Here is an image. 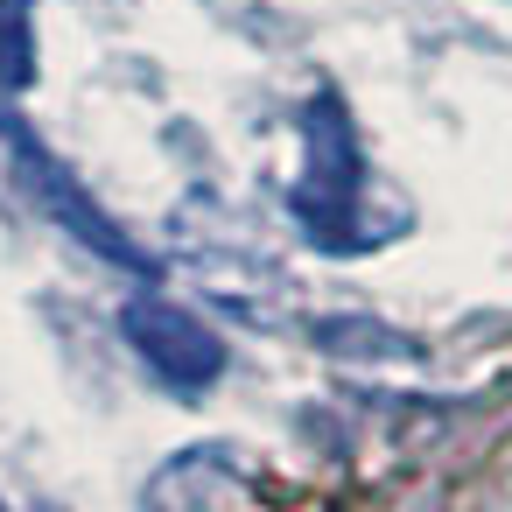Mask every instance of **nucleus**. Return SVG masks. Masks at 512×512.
I'll return each mask as SVG.
<instances>
[{"mask_svg":"<svg viewBox=\"0 0 512 512\" xmlns=\"http://www.w3.org/2000/svg\"><path fill=\"white\" fill-rule=\"evenodd\" d=\"M120 330L141 351V365L162 372V386H176V393H204L225 372V344L169 295H134L120 309Z\"/></svg>","mask_w":512,"mask_h":512,"instance_id":"nucleus-1","label":"nucleus"},{"mask_svg":"<svg viewBox=\"0 0 512 512\" xmlns=\"http://www.w3.org/2000/svg\"><path fill=\"white\" fill-rule=\"evenodd\" d=\"M295 211L323 246L337 232H351V218H358V141H351L337 99L309 106V169L295 183Z\"/></svg>","mask_w":512,"mask_h":512,"instance_id":"nucleus-2","label":"nucleus"},{"mask_svg":"<svg viewBox=\"0 0 512 512\" xmlns=\"http://www.w3.org/2000/svg\"><path fill=\"white\" fill-rule=\"evenodd\" d=\"M15 162H22V176H29V190L43 197V211H50L57 225H71V232H78V239H85L92 253H106L113 267H134V274H155V260H148V253H141L134 239H120V225H113L106 211H92V197H85V190H78V183L64 176V162H50V155H43V148H36L29 134H15Z\"/></svg>","mask_w":512,"mask_h":512,"instance_id":"nucleus-3","label":"nucleus"},{"mask_svg":"<svg viewBox=\"0 0 512 512\" xmlns=\"http://www.w3.org/2000/svg\"><path fill=\"white\" fill-rule=\"evenodd\" d=\"M0 85L8 92L36 85V15H29V0H0Z\"/></svg>","mask_w":512,"mask_h":512,"instance_id":"nucleus-4","label":"nucleus"}]
</instances>
